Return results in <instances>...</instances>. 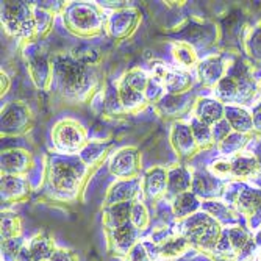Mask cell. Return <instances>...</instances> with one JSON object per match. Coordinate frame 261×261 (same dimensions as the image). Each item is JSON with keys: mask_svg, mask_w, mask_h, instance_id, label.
I'll return each mask as SVG.
<instances>
[{"mask_svg": "<svg viewBox=\"0 0 261 261\" xmlns=\"http://www.w3.org/2000/svg\"><path fill=\"white\" fill-rule=\"evenodd\" d=\"M61 14L66 30L77 38L89 39L105 32L108 16L99 4L70 2L66 4Z\"/></svg>", "mask_w": 261, "mask_h": 261, "instance_id": "cell-3", "label": "cell"}, {"mask_svg": "<svg viewBox=\"0 0 261 261\" xmlns=\"http://www.w3.org/2000/svg\"><path fill=\"white\" fill-rule=\"evenodd\" d=\"M45 261H50V259H45Z\"/></svg>", "mask_w": 261, "mask_h": 261, "instance_id": "cell-54", "label": "cell"}, {"mask_svg": "<svg viewBox=\"0 0 261 261\" xmlns=\"http://www.w3.org/2000/svg\"><path fill=\"white\" fill-rule=\"evenodd\" d=\"M255 156H256V160H258V163H259V172H261V146L256 149V153H255Z\"/></svg>", "mask_w": 261, "mask_h": 261, "instance_id": "cell-50", "label": "cell"}, {"mask_svg": "<svg viewBox=\"0 0 261 261\" xmlns=\"http://www.w3.org/2000/svg\"><path fill=\"white\" fill-rule=\"evenodd\" d=\"M141 193H142L141 177L128 178V180H117L110 186V189L107 191V196L103 199V208L116 205V203L135 202L139 199Z\"/></svg>", "mask_w": 261, "mask_h": 261, "instance_id": "cell-18", "label": "cell"}, {"mask_svg": "<svg viewBox=\"0 0 261 261\" xmlns=\"http://www.w3.org/2000/svg\"><path fill=\"white\" fill-rule=\"evenodd\" d=\"M224 180L213 175L208 169L193 172V189L191 191L203 200H215L224 194Z\"/></svg>", "mask_w": 261, "mask_h": 261, "instance_id": "cell-19", "label": "cell"}, {"mask_svg": "<svg viewBox=\"0 0 261 261\" xmlns=\"http://www.w3.org/2000/svg\"><path fill=\"white\" fill-rule=\"evenodd\" d=\"M259 85L253 79V74L244 61H236L228 67L225 77L215 88L216 99L227 105L243 107L255 97Z\"/></svg>", "mask_w": 261, "mask_h": 261, "instance_id": "cell-4", "label": "cell"}, {"mask_svg": "<svg viewBox=\"0 0 261 261\" xmlns=\"http://www.w3.org/2000/svg\"><path fill=\"white\" fill-rule=\"evenodd\" d=\"M130 88H133L135 91L138 92H146V88L149 85V80H150V75L146 69L142 67H132L128 69L127 72L121 77Z\"/></svg>", "mask_w": 261, "mask_h": 261, "instance_id": "cell-40", "label": "cell"}, {"mask_svg": "<svg viewBox=\"0 0 261 261\" xmlns=\"http://www.w3.org/2000/svg\"><path fill=\"white\" fill-rule=\"evenodd\" d=\"M142 20L141 11L135 7H125L121 10H114L107 17L105 32L116 41L128 39Z\"/></svg>", "mask_w": 261, "mask_h": 261, "instance_id": "cell-10", "label": "cell"}, {"mask_svg": "<svg viewBox=\"0 0 261 261\" xmlns=\"http://www.w3.org/2000/svg\"><path fill=\"white\" fill-rule=\"evenodd\" d=\"M178 228L180 234L189 241L191 247L203 253L215 252L224 234L222 224L202 210L181 221Z\"/></svg>", "mask_w": 261, "mask_h": 261, "instance_id": "cell-5", "label": "cell"}, {"mask_svg": "<svg viewBox=\"0 0 261 261\" xmlns=\"http://www.w3.org/2000/svg\"><path fill=\"white\" fill-rule=\"evenodd\" d=\"M255 241H256V244H258V246H261V230L255 234Z\"/></svg>", "mask_w": 261, "mask_h": 261, "instance_id": "cell-51", "label": "cell"}, {"mask_svg": "<svg viewBox=\"0 0 261 261\" xmlns=\"http://www.w3.org/2000/svg\"><path fill=\"white\" fill-rule=\"evenodd\" d=\"M132 206L133 202H124V203H116L111 206L103 208L102 215V224L105 230H113L121 225H125L132 219Z\"/></svg>", "mask_w": 261, "mask_h": 261, "instance_id": "cell-31", "label": "cell"}, {"mask_svg": "<svg viewBox=\"0 0 261 261\" xmlns=\"http://www.w3.org/2000/svg\"><path fill=\"white\" fill-rule=\"evenodd\" d=\"M166 91H164V86H163V82L160 79H155V77H150L149 80V85L146 88V92L144 96L147 99L149 103L155 105L156 102H160V99L164 96Z\"/></svg>", "mask_w": 261, "mask_h": 261, "instance_id": "cell-44", "label": "cell"}, {"mask_svg": "<svg viewBox=\"0 0 261 261\" xmlns=\"http://www.w3.org/2000/svg\"><path fill=\"white\" fill-rule=\"evenodd\" d=\"M30 196V180L27 175L2 174V202L17 203Z\"/></svg>", "mask_w": 261, "mask_h": 261, "instance_id": "cell-20", "label": "cell"}, {"mask_svg": "<svg viewBox=\"0 0 261 261\" xmlns=\"http://www.w3.org/2000/svg\"><path fill=\"white\" fill-rule=\"evenodd\" d=\"M0 86H2V97L5 96V94L10 91V88H11V79H10V75L5 72V70L2 69V72H0Z\"/></svg>", "mask_w": 261, "mask_h": 261, "instance_id": "cell-49", "label": "cell"}, {"mask_svg": "<svg viewBox=\"0 0 261 261\" xmlns=\"http://www.w3.org/2000/svg\"><path fill=\"white\" fill-rule=\"evenodd\" d=\"M200 210H202V200L193 191L178 194L177 197L171 200V211L178 222L196 215Z\"/></svg>", "mask_w": 261, "mask_h": 261, "instance_id": "cell-27", "label": "cell"}, {"mask_svg": "<svg viewBox=\"0 0 261 261\" xmlns=\"http://www.w3.org/2000/svg\"><path fill=\"white\" fill-rule=\"evenodd\" d=\"M22 55L35 88L39 91H49L52 86V55L39 44V41L23 44Z\"/></svg>", "mask_w": 261, "mask_h": 261, "instance_id": "cell-8", "label": "cell"}, {"mask_svg": "<svg viewBox=\"0 0 261 261\" xmlns=\"http://www.w3.org/2000/svg\"><path fill=\"white\" fill-rule=\"evenodd\" d=\"M208 171L221 180H225L228 177L231 178V163L228 158H218L208 166Z\"/></svg>", "mask_w": 261, "mask_h": 261, "instance_id": "cell-43", "label": "cell"}, {"mask_svg": "<svg viewBox=\"0 0 261 261\" xmlns=\"http://www.w3.org/2000/svg\"><path fill=\"white\" fill-rule=\"evenodd\" d=\"M110 150H111V142L89 141L88 144L79 152V156L89 169H96L107 160Z\"/></svg>", "mask_w": 261, "mask_h": 261, "instance_id": "cell-32", "label": "cell"}, {"mask_svg": "<svg viewBox=\"0 0 261 261\" xmlns=\"http://www.w3.org/2000/svg\"><path fill=\"white\" fill-rule=\"evenodd\" d=\"M259 92H261V83H259Z\"/></svg>", "mask_w": 261, "mask_h": 261, "instance_id": "cell-53", "label": "cell"}, {"mask_svg": "<svg viewBox=\"0 0 261 261\" xmlns=\"http://www.w3.org/2000/svg\"><path fill=\"white\" fill-rule=\"evenodd\" d=\"M107 241H108V252L116 256H127L128 252L141 241V233L132 222L121 225L113 230H105Z\"/></svg>", "mask_w": 261, "mask_h": 261, "instance_id": "cell-13", "label": "cell"}, {"mask_svg": "<svg viewBox=\"0 0 261 261\" xmlns=\"http://www.w3.org/2000/svg\"><path fill=\"white\" fill-rule=\"evenodd\" d=\"M246 52L249 58H252L256 63H261V22L249 32L246 41H244Z\"/></svg>", "mask_w": 261, "mask_h": 261, "instance_id": "cell-42", "label": "cell"}, {"mask_svg": "<svg viewBox=\"0 0 261 261\" xmlns=\"http://www.w3.org/2000/svg\"><path fill=\"white\" fill-rule=\"evenodd\" d=\"M250 114H252V121H253V132L261 133V102L253 107Z\"/></svg>", "mask_w": 261, "mask_h": 261, "instance_id": "cell-48", "label": "cell"}, {"mask_svg": "<svg viewBox=\"0 0 261 261\" xmlns=\"http://www.w3.org/2000/svg\"><path fill=\"white\" fill-rule=\"evenodd\" d=\"M225 119L228 121L233 132H238L243 135H252L253 133L252 114L243 107L225 105Z\"/></svg>", "mask_w": 261, "mask_h": 261, "instance_id": "cell-33", "label": "cell"}, {"mask_svg": "<svg viewBox=\"0 0 261 261\" xmlns=\"http://www.w3.org/2000/svg\"><path fill=\"white\" fill-rule=\"evenodd\" d=\"M100 113L105 114L107 117H119V116H125V110L121 103L119 99V91H117V85H113L111 82H108L103 86V92H102V99H100Z\"/></svg>", "mask_w": 261, "mask_h": 261, "instance_id": "cell-34", "label": "cell"}, {"mask_svg": "<svg viewBox=\"0 0 261 261\" xmlns=\"http://www.w3.org/2000/svg\"><path fill=\"white\" fill-rule=\"evenodd\" d=\"M54 149L63 155H79L88 144V132L85 125L74 117H63L57 121L50 132Z\"/></svg>", "mask_w": 261, "mask_h": 261, "instance_id": "cell-7", "label": "cell"}, {"mask_svg": "<svg viewBox=\"0 0 261 261\" xmlns=\"http://www.w3.org/2000/svg\"><path fill=\"white\" fill-rule=\"evenodd\" d=\"M108 169L111 175H114L119 180H128L136 178L141 174V155L136 147L125 146L117 149L111 158Z\"/></svg>", "mask_w": 261, "mask_h": 261, "instance_id": "cell-11", "label": "cell"}, {"mask_svg": "<svg viewBox=\"0 0 261 261\" xmlns=\"http://www.w3.org/2000/svg\"><path fill=\"white\" fill-rule=\"evenodd\" d=\"M194 85V79L191 72L177 67H168L163 79V86L166 94H185L191 91Z\"/></svg>", "mask_w": 261, "mask_h": 261, "instance_id": "cell-26", "label": "cell"}, {"mask_svg": "<svg viewBox=\"0 0 261 261\" xmlns=\"http://www.w3.org/2000/svg\"><path fill=\"white\" fill-rule=\"evenodd\" d=\"M228 70L227 61L222 55H208L202 58L196 67L197 79L205 88H216Z\"/></svg>", "mask_w": 261, "mask_h": 261, "instance_id": "cell-16", "label": "cell"}, {"mask_svg": "<svg viewBox=\"0 0 261 261\" xmlns=\"http://www.w3.org/2000/svg\"><path fill=\"white\" fill-rule=\"evenodd\" d=\"M35 117L32 108L22 100H16L2 108V136H20L32 130Z\"/></svg>", "mask_w": 261, "mask_h": 261, "instance_id": "cell-9", "label": "cell"}, {"mask_svg": "<svg viewBox=\"0 0 261 261\" xmlns=\"http://www.w3.org/2000/svg\"><path fill=\"white\" fill-rule=\"evenodd\" d=\"M169 141L174 152L180 160H188L193 158L200 152L199 146L196 144V139L193 136L191 127L189 124H185L181 121H177L171 125V133H169Z\"/></svg>", "mask_w": 261, "mask_h": 261, "instance_id": "cell-14", "label": "cell"}, {"mask_svg": "<svg viewBox=\"0 0 261 261\" xmlns=\"http://www.w3.org/2000/svg\"><path fill=\"white\" fill-rule=\"evenodd\" d=\"M2 27L5 33L22 42L38 41L33 4L29 2H2Z\"/></svg>", "mask_w": 261, "mask_h": 261, "instance_id": "cell-6", "label": "cell"}, {"mask_svg": "<svg viewBox=\"0 0 261 261\" xmlns=\"http://www.w3.org/2000/svg\"><path fill=\"white\" fill-rule=\"evenodd\" d=\"M69 54L72 55L77 61L88 64V66H97L102 61V52L97 49L96 45H91V44L75 45L69 50Z\"/></svg>", "mask_w": 261, "mask_h": 261, "instance_id": "cell-38", "label": "cell"}, {"mask_svg": "<svg viewBox=\"0 0 261 261\" xmlns=\"http://www.w3.org/2000/svg\"><path fill=\"white\" fill-rule=\"evenodd\" d=\"M234 205L240 215H244L247 219L261 218V189L250 186L240 188Z\"/></svg>", "mask_w": 261, "mask_h": 261, "instance_id": "cell-22", "label": "cell"}, {"mask_svg": "<svg viewBox=\"0 0 261 261\" xmlns=\"http://www.w3.org/2000/svg\"><path fill=\"white\" fill-rule=\"evenodd\" d=\"M196 102L197 99L191 91L185 94H164L160 102L153 105V110L164 119H181L194 110Z\"/></svg>", "mask_w": 261, "mask_h": 261, "instance_id": "cell-12", "label": "cell"}, {"mask_svg": "<svg viewBox=\"0 0 261 261\" xmlns=\"http://www.w3.org/2000/svg\"><path fill=\"white\" fill-rule=\"evenodd\" d=\"M202 211L208 213L215 219L222 222H236L240 218V213L234 211L228 203H224L218 199L215 200H202Z\"/></svg>", "mask_w": 261, "mask_h": 261, "instance_id": "cell-35", "label": "cell"}, {"mask_svg": "<svg viewBox=\"0 0 261 261\" xmlns=\"http://www.w3.org/2000/svg\"><path fill=\"white\" fill-rule=\"evenodd\" d=\"M171 54H172L175 64H178V67H181L183 70H188V72H191L193 69H196L200 61L196 47L191 42H186V41H172Z\"/></svg>", "mask_w": 261, "mask_h": 261, "instance_id": "cell-28", "label": "cell"}, {"mask_svg": "<svg viewBox=\"0 0 261 261\" xmlns=\"http://www.w3.org/2000/svg\"><path fill=\"white\" fill-rule=\"evenodd\" d=\"M193 114L200 122L213 127L225 117V105L218 99H210V97L197 99Z\"/></svg>", "mask_w": 261, "mask_h": 261, "instance_id": "cell-25", "label": "cell"}, {"mask_svg": "<svg viewBox=\"0 0 261 261\" xmlns=\"http://www.w3.org/2000/svg\"><path fill=\"white\" fill-rule=\"evenodd\" d=\"M256 259L261 261V246L258 247V252H256Z\"/></svg>", "mask_w": 261, "mask_h": 261, "instance_id": "cell-52", "label": "cell"}, {"mask_svg": "<svg viewBox=\"0 0 261 261\" xmlns=\"http://www.w3.org/2000/svg\"><path fill=\"white\" fill-rule=\"evenodd\" d=\"M130 222L139 230V231H144L149 225H150V213L149 208L146 205L144 200H135L133 206H132V219Z\"/></svg>", "mask_w": 261, "mask_h": 261, "instance_id": "cell-41", "label": "cell"}, {"mask_svg": "<svg viewBox=\"0 0 261 261\" xmlns=\"http://www.w3.org/2000/svg\"><path fill=\"white\" fill-rule=\"evenodd\" d=\"M33 163L30 152L23 149H7L2 152V174L25 175Z\"/></svg>", "mask_w": 261, "mask_h": 261, "instance_id": "cell-21", "label": "cell"}, {"mask_svg": "<svg viewBox=\"0 0 261 261\" xmlns=\"http://www.w3.org/2000/svg\"><path fill=\"white\" fill-rule=\"evenodd\" d=\"M189 127H191V132H193V136L196 139V144L199 146L200 150H208L211 147L216 146L215 142V138H213V132H211V127L200 122L197 117H191V121H189Z\"/></svg>", "mask_w": 261, "mask_h": 261, "instance_id": "cell-37", "label": "cell"}, {"mask_svg": "<svg viewBox=\"0 0 261 261\" xmlns=\"http://www.w3.org/2000/svg\"><path fill=\"white\" fill-rule=\"evenodd\" d=\"M50 261H79V256L69 249L57 247L54 255L50 256Z\"/></svg>", "mask_w": 261, "mask_h": 261, "instance_id": "cell-47", "label": "cell"}, {"mask_svg": "<svg viewBox=\"0 0 261 261\" xmlns=\"http://www.w3.org/2000/svg\"><path fill=\"white\" fill-rule=\"evenodd\" d=\"M91 172L92 169L88 168L79 155L52 153L47 156L44 191L52 200H75Z\"/></svg>", "mask_w": 261, "mask_h": 261, "instance_id": "cell-2", "label": "cell"}, {"mask_svg": "<svg viewBox=\"0 0 261 261\" xmlns=\"http://www.w3.org/2000/svg\"><path fill=\"white\" fill-rule=\"evenodd\" d=\"M22 234V219L11 211L2 213V241L20 238Z\"/></svg>", "mask_w": 261, "mask_h": 261, "instance_id": "cell-39", "label": "cell"}, {"mask_svg": "<svg viewBox=\"0 0 261 261\" xmlns=\"http://www.w3.org/2000/svg\"><path fill=\"white\" fill-rule=\"evenodd\" d=\"M142 196L147 200H158L166 197L168 191V169L163 166H152L141 177Z\"/></svg>", "mask_w": 261, "mask_h": 261, "instance_id": "cell-17", "label": "cell"}, {"mask_svg": "<svg viewBox=\"0 0 261 261\" xmlns=\"http://www.w3.org/2000/svg\"><path fill=\"white\" fill-rule=\"evenodd\" d=\"M193 189V172L183 164H175L168 168V191L166 197L174 199L178 194L188 193Z\"/></svg>", "mask_w": 261, "mask_h": 261, "instance_id": "cell-23", "label": "cell"}, {"mask_svg": "<svg viewBox=\"0 0 261 261\" xmlns=\"http://www.w3.org/2000/svg\"><path fill=\"white\" fill-rule=\"evenodd\" d=\"M250 141V135H243L238 132H231L224 141H221L216 146L219 153L224 158H233L236 155H240L243 152V149L247 146V142Z\"/></svg>", "mask_w": 261, "mask_h": 261, "instance_id": "cell-36", "label": "cell"}, {"mask_svg": "<svg viewBox=\"0 0 261 261\" xmlns=\"http://www.w3.org/2000/svg\"><path fill=\"white\" fill-rule=\"evenodd\" d=\"M231 163V178L233 180H250L259 172V163L255 155L240 153L230 158Z\"/></svg>", "mask_w": 261, "mask_h": 261, "instance_id": "cell-29", "label": "cell"}, {"mask_svg": "<svg viewBox=\"0 0 261 261\" xmlns=\"http://www.w3.org/2000/svg\"><path fill=\"white\" fill-rule=\"evenodd\" d=\"M116 85H117V91H119L121 103H122L127 114H136V113H139L141 110H144L149 105L144 94L130 88L122 79L117 80Z\"/></svg>", "mask_w": 261, "mask_h": 261, "instance_id": "cell-30", "label": "cell"}, {"mask_svg": "<svg viewBox=\"0 0 261 261\" xmlns=\"http://www.w3.org/2000/svg\"><path fill=\"white\" fill-rule=\"evenodd\" d=\"M155 259H156L155 255H152L149 250V244L141 241L136 246H133V249L125 256V261H155Z\"/></svg>", "mask_w": 261, "mask_h": 261, "instance_id": "cell-45", "label": "cell"}, {"mask_svg": "<svg viewBox=\"0 0 261 261\" xmlns=\"http://www.w3.org/2000/svg\"><path fill=\"white\" fill-rule=\"evenodd\" d=\"M100 86L97 66L77 61L69 52L52 55V86L50 91L70 103L89 102Z\"/></svg>", "mask_w": 261, "mask_h": 261, "instance_id": "cell-1", "label": "cell"}, {"mask_svg": "<svg viewBox=\"0 0 261 261\" xmlns=\"http://www.w3.org/2000/svg\"><path fill=\"white\" fill-rule=\"evenodd\" d=\"M211 132H213V138H215V142H216V146H218L219 142L224 141L233 130H231L228 121L224 117L222 121H219L218 124H215V125L211 127Z\"/></svg>", "mask_w": 261, "mask_h": 261, "instance_id": "cell-46", "label": "cell"}, {"mask_svg": "<svg viewBox=\"0 0 261 261\" xmlns=\"http://www.w3.org/2000/svg\"><path fill=\"white\" fill-rule=\"evenodd\" d=\"M155 244H156L158 258H161L164 261L177 259V258L183 256L189 249H193L189 241L180 233H171L168 236H164V238H161L160 241H156Z\"/></svg>", "mask_w": 261, "mask_h": 261, "instance_id": "cell-24", "label": "cell"}, {"mask_svg": "<svg viewBox=\"0 0 261 261\" xmlns=\"http://www.w3.org/2000/svg\"><path fill=\"white\" fill-rule=\"evenodd\" d=\"M57 246L54 236H50L47 231H41L35 234L33 238L23 244L17 255V261H45L50 259L54 255Z\"/></svg>", "mask_w": 261, "mask_h": 261, "instance_id": "cell-15", "label": "cell"}]
</instances>
